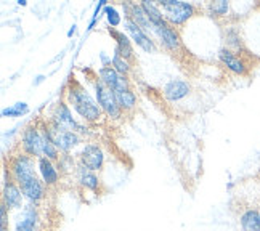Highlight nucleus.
Here are the masks:
<instances>
[{
	"instance_id": "9b49d317",
	"label": "nucleus",
	"mask_w": 260,
	"mask_h": 231,
	"mask_svg": "<svg viewBox=\"0 0 260 231\" xmlns=\"http://www.w3.org/2000/svg\"><path fill=\"white\" fill-rule=\"evenodd\" d=\"M218 58L232 73H235L238 76L247 74V64L244 63V59L241 56L236 55V52H232L230 48H222L218 53Z\"/></svg>"
},
{
	"instance_id": "1a4fd4ad",
	"label": "nucleus",
	"mask_w": 260,
	"mask_h": 231,
	"mask_svg": "<svg viewBox=\"0 0 260 231\" xmlns=\"http://www.w3.org/2000/svg\"><path fill=\"white\" fill-rule=\"evenodd\" d=\"M124 26H125V31L128 32V36L132 37V40L134 42L142 48V50H145L146 53H153L154 50H156V45H154V42L151 40V37H149L142 27L140 26H137L132 19L130 18H125L124 19Z\"/></svg>"
},
{
	"instance_id": "c85d7f7f",
	"label": "nucleus",
	"mask_w": 260,
	"mask_h": 231,
	"mask_svg": "<svg viewBox=\"0 0 260 231\" xmlns=\"http://www.w3.org/2000/svg\"><path fill=\"white\" fill-rule=\"evenodd\" d=\"M102 61H103V66H108V63H113V59H109L105 53H102Z\"/></svg>"
},
{
	"instance_id": "2eb2a0df",
	"label": "nucleus",
	"mask_w": 260,
	"mask_h": 231,
	"mask_svg": "<svg viewBox=\"0 0 260 231\" xmlns=\"http://www.w3.org/2000/svg\"><path fill=\"white\" fill-rule=\"evenodd\" d=\"M19 188H21L23 196L31 201V203H34V204L39 203V201H42L44 196H45V186L37 177H32L31 180H27V182L23 183Z\"/></svg>"
},
{
	"instance_id": "dca6fc26",
	"label": "nucleus",
	"mask_w": 260,
	"mask_h": 231,
	"mask_svg": "<svg viewBox=\"0 0 260 231\" xmlns=\"http://www.w3.org/2000/svg\"><path fill=\"white\" fill-rule=\"evenodd\" d=\"M109 34H111L116 40V53H119L122 58H125L127 61H132L134 59V47L130 39L121 32V31H116V29H109Z\"/></svg>"
},
{
	"instance_id": "c756f323",
	"label": "nucleus",
	"mask_w": 260,
	"mask_h": 231,
	"mask_svg": "<svg viewBox=\"0 0 260 231\" xmlns=\"http://www.w3.org/2000/svg\"><path fill=\"white\" fill-rule=\"evenodd\" d=\"M2 231H8V229H2Z\"/></svg>"
},
{
	"instance_id": "4be33fe9",
	"label": "nucleus",
	"mask_w": 260,
	"mask_h": 231,
	"mask_svg": "<svg viewBox=\"0 0 260 231\" xmlns=\"http://www.w3.org/2000/svg\"><path fill=\"white\" fill-rule=\"evenodd\" d=\"M36 223H37V214L32 206H27L24 210L23 218L16 223L15 231H36Z\"/></svg>"
},
{
	"instance_id": "f257e3e1",
	"label": "nucleus",
	"mask_w": 260,
	"mask_h": 231,
	"mask_svg": "<svg viewBox=\"0 0 260 231\" xmlns=\"http://www.w3.org/2000/svg\"><path fill=\"white\" fill-rule=\"evenodd\" d=\"M68 100L76 109V113L87 122H96L102 117V108H100L96 100L92 98L85 88L79 84H71L68 88Z\"/></svg>"
},
{
	"instance_id": "5701e85b",
	"label": "nucleus",
	"mask_w": 260,
	"mask_h": 231,
	"mask_svg": "<svg viewBox=\"0 0 260 231\" xmlns=\"http://www.w3.org/2000/svg\"><path fill=\"white\" fill-rule=\"evenodd\" d=\"M116 100H117V105L122 111H132L137 105V96L132 92V88H127V90H121V92H114Z\"/></svg>"
},
{
	"instance_id": "4468645a",
	"label": "nucleus",
	"mask_w": 260,
	"mask_h": 231,
	"mask_svg": "<svg viewBox=\"0 0 260 231\" xmlns=\"http://www.w3.org/2000/svg\"><path fill=\"white\" fill-rule=\"evenodd\" d=\"M189 84L186 80H180V79H174L171 82H167L162 88L164 96L169 100V102H178V100L185 98L189 93Z\"/></svg>"
},
{
	"instance_id": "9d476101",
	"label": "nucleus",
	"mask_w": 260,
	"mask_h": 231,
	"mask_svg": "<svg viewBox=\"0 0 260 231\" xmlns=\"http://www.w3.org/2000/svg\"><path fill=\"white\" fill-rule=\"evenodd\" d=\"M81 166L92 170V172H96L103 167L105 162V154L102 151V148H98L96 145H87L84 146V149L81 151Z\"/></svg>"
},
{
	"instance_id": "6ab92c4d",
	"label": "nucleus",
	"mask_w": 260,
	"mask_h": 231,
	"mask_svg": "<svg viewBox=\"0 0 260 231\" xmlns=\"http://www.w3.org/2000/svg\"><path fill=\"white\" fill-rule=\"evenodd\" d=\"M142 8L145 10V13L148 16V19L151 21L153 24V29L159 27V26H164L167 21H166V18L162 15V12L159 10V7L153 2H149V0H143L142 2Z\"/></svg>"
},
{
	"instance_id": "0eeeda50",
	"label": "nucleus",
	"mask_w": 260,
	"mask_h": 231,
	"mask_svg": "<svg viewBox=\"0 0 260 231\" xmlns=\"http://www.w3.org/2000/svg\"><path fill=\"white\" fill-rule=\"evenodd\" d=\"M52 122L59 125L61 128H66V130H71V132H85V127L77 124L73 114H71V109H69V106L64 103V102H59L55 109H53V114H52Z\"/></svg>"
},
{
	"instance_id": "cd10ccee",
	"label": "nucleus",
	"mask_w": 260,
	"mask_h": 231,
	"mask_svg": "<svg viewBox=\"0 0 260 231\" xmlns=\"http://www.w3.org/2000/svg\"><path fill=\"white\" fill-rule=\"evenodd\" d=\"M7 206L2 203V206H0V215H2V229H7Z\"/></svg>"
},
{
	"instance_id": "f3484780",
	"label": "nucleus",
	"mask_w": 260,
	"mask_h": 231,
	"mask_svg": "<svg viewBox=\"0 0 260 231\" xmlns=\"http://www.w3.org/2000/svg\"><path fill=\"white\" fill-rule=\"evenodd\" d=\"M39 172L42 175V180L47 186H53L58 182V170L53 164V160L47 157L39 159Z\"/></svg>"
},
{
	"instance_id": "39448f33",
	"label": "nucleus",
	"mask_w": 260,
	"mask_h": 231,
	"mask_svg": "<svg viewBox=\"0 0 260 231\" xmlns=\"http://www.w3.org/2000/svg\"><path fill=\"white\" fill-rule=\"evenodd\" d=\"M10 174H12L13 182L21 186L23 183H26L27 180H31L32 177H36L34 174V164H32V157L27 154H16L12 162H10Z\"/></svg>"
},
{
	"instance_id": "423d86ee",
	"label": "nucleus",
	"mask_w": 260,
	"mask_h": 231,
	"mask_svg": "<svg viewBox=\"0 0 260 231\" xmlns=\"http://www.w3.org/2000/svg\"><path fill=\"white\" fill-rule=\"evenodd\" d=\"M21 146L24 154L31 157H44V137L41 128L36 125H29L21 137Z\"/></svg>"
},
{
	"instance_id": "aec40b11",
	"label": "nucleus",
	"mask_w": 260,
	"mask_h": 231,
	"mask_svg": "<svg viewBox=\"0 0 260 231\" xmlns=\"http://www.w3.org/2000/svg\"><path fill=\"white\" fill-rule=\"evenodd\" d=\"M130 19L143 29L145 32H149V31H153L154 32V29H153V24L151 21L148 19L146 13H145V10L142 8V5H135L132 4V12H130Z\"/></svg>"
},
{
	"instance_id": "f03ea898",
	"label": "nucleus",
	"mask_w": 260,
	"mask_h": 231,
	"mask_svg": "<svg viewBox=\"0 0 260 231\" xmlns=\"http://www.w3.org/2000/svg\"><path fill=\"white\" fill-rule=\"evenodd\" d=\"M41 130L45 132L47 137L52 140V143L58 148V151L68 153L79 145V135L76 132L61 128L59 125L53 124L52 120H50V124H42Z\"/></svg>"
},
{
	"instance_id": "6e6552de",
	"label": "nucleus",
	"mask_w": 260,
	"mask_h": 231,
	"mask_svg": "<svg viewBox=\"0 0 260 231\" xmlns=\"http://www.w3.org/2000/svg\"><path fill=\"white\" fill-rule=\"evenodd\" d=\"M98 77H100L98 80H102V82L108 88H111L113 92H121V90L130 88L128 79L125 76H122V74H119L113 66H103V68H100Z\"/></svg>"
},
{
	"instance_id": "a211bd4d",
	"label": "nucleus",
	"mask_w": 260,
	"mask_h": 231,
	"mask_svg": "<svg viewBox=\"0 0 260 231\" xmlns=\"http://www.w3.org/2000/svg\"><path fill=\"white\" fill-rule=\"evenodd\" d=\"M239 225L243 231H260V210L246 209L239 217Z\"/></svg>"
},
{
	"instance_id": "bb28decb",
	"label": "nucleus",
	"mask_w": 260,
	"mask_h": 231,
	"mask_svg": "<svg viewBox=\"0 0 260 231\" xmlns=\"http://www.w3.org/2000/svg\"><path fill=\"white\" fill-rule=\"evenodd\" d=\"M105 13H106V18H108V23L111 26V29L117 27L119 24L122 23V18L116 12L114 7H105Z\"/></svg>"
},
{
	"instance_id": "20e7f679",
	"label": "nucleus",
	"mask_w": 260,
	"mask_h": 231,
	"mask_svg": "<svg viewBox=\"0 0 260 231\" xmlns=\"http://www.w3.org/2000/svg\"><path fill=\"white\" fill-rule=\"evenodd\" d=\"M95 95H96V102L102 108V111H105L108 114V117L111 119H119L122 114V109L119 108L116 95L111 88H108L102 80L96 79L95 82Z\"/></svg>"
},
{
	"instance_id": "b1692460",
	"label": "nucleus",
	"mask_w": 260,
	"mask_h": 231,
	"mask_svg": "<svg viewBox=\"0 0 260 231\" xmlns=\"http://www.w3.org/2000/svg\"><path fill=\"white\" fill-rule=\"evenodd\" d=\"M113 68L116 69V71L119 74H122L127 77V74L130 73V69H132V64H130V61H127L125 58H122L119 53L114 52V56H113Z\"/></svg>"
},
{
	"instance_id": "f8f14e48",
	"label": "nucleus",
	"mask_w": 260,
	"mask_h": 231,
	"mask_svg": "<svg viewBox=\"0 0 260 231\" xmlns=\"http://www.w3.org/2000/svg\"><path fill=\"white\" fill-rule=\"evenodd\" d=\"M2 203L8 209H21L23 206V191L13 180H7L4 182V194H2Z\"/></svg>"
},
{
	"instance_id": "412c9836",
	"label": "nucleus",
	"mask_w": 260,
	"mask_h": 231,
	"mask_svg": "<svg viewBox=\"0 0 260 231\" xmlns=\"http://www.w3.org/2000/svg\"><path fill=\"white\" fill-rule=\"evenodd\" d=\"M77 177H79V183L82 185V188L90 189V191H96V189H98L100 180L95 175V172H92V170H88V169H85V167L81 166V167H79Z\"/></svg>"
},
{
	"instance_id": "a878e982",
	"label": "nucleus",
	"mask_w": 260,
	"mask_h": 231,
	"mask_svg": "<svg viewBox=\"0 0 260 231\" xmlns=\"http://www.w3.org/2000/svg\"><path fill=\"white\" fill-rule=\"evenodd\" d=\"M230 10V4L225 0H218V2H212L209 5V12L212 13V16H225Z\"/></svg>"
},
{
	"instance_id": "393cba45",
	"label": "nucleus",
	"mask_w": 260,
	"mask_h": 231,
	"mask_svg": "<svg viewBox=\"0 0 260 231\" xmlns=\"http://www.w3.org/2000/svg\"><path fill=\"white\" fill-rule=\"evenodd\" d=\"M29 111V108L26 103H16L15 106H10L2 109V116L4 117H19Z\"/></svg>"
},
{
	"instance_id": "7ed1b4c3",
	"label": "nucleus",
	"mask_w": 260,
	"mask_h": 231,
	"mask_svg": "<svg viewBox=\"0 0 260 231\" xmlns=\"http://www.w3.org/2000/svg\"><path fill=\"white\" fill-rule=\"evenodd\" d=\"M159 5L162 7L164 18L169 24L180 26L194 15V7L188 2H178V0H161Z\"/></svg>"
},
{
	"instance_id": "ddd939ff",
	"label": "nucleus",
	"mask_w": 260,
	"mask_h": 231,
	"mask_svg": "<svg viewBox=\"0 0 260 231\" xmlns=\"http://www.w3.org/2000/svg\"><path fill=\"white\" fill-rule=\"evenodd\" d=\"M156 36L159 37V40H161V44L167 48L171 50V52H177V50L182 47V42H180V36L178 32L175 31V29L166 23L164 26H159L154 29Z\"/></svg>"
}]
</instances>
